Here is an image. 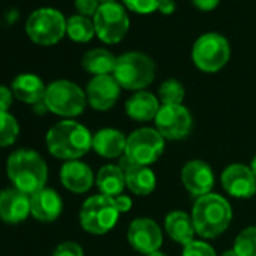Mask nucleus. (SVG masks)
Returning a JSON list of instances; mask_svg holds the SVG:
<instances>
[{
    "mask_svg": "<svg viewBox=\"0 0 256 256\" xmlns=\"http://www.w3.org/2000/svg\"><path fill=\"white\" fill-rule=\"evenodd\" d=\"M125 184L132 193L138 196H148L157 187V176L150 166L128 164L125 169Z\"/></svg>",
    "mask_w": 256,
    "mask_h": 256,
    "instance_id": "23",
    "label": "nucleus"
},
{
    "mask_svg": "<svg viewBox=\"0 0 256 256\" xmlns=\"http://www.w3.org/2000/svg\"><path fill=\"white\" fill-rule=\"evenodd\" d=\"M86 104V92L70 80H56L47 86L44 106L48 112L58 116L68 119L76 118L84 112Z\"/></svg>",
    "mask_w": 256,
    "mask_h": 256,
    "instance_id": "5",
    "label": "nucleus"
},
{
    "mask_svg": "<svg viewBox=\"0 0 256 256\" xmlns=\"http://www.w3.org/2000/svg\"><path fill=\"white\" fill-rule=\"evenodd\" d=\"M11 90L14 96L26 104H42L47 86L35 74H20L12 80Z\"/></svg>",
    "mask_w": 256,
    "mask_h": 256,
    "instance_id": "21",
    "label": "nucleus"
},
{
    "mask_svg": "<svg viewBox=\"0 0 256 256\" xmlns=\"http://www.w3.org/2000/svg\"><path fill=\"white\" fill-rule=\"evenodd\" d=\"M154 124L156 130L166 140H182L192 132L193 118L188 108L182 104L162 106L154 119Z\"/></svg>",
    "mask_w": 256,
    "mask_h": 256,
    "instance_id": "11",
    "label": "nucleus"
},
{
    "mask_svg": "<svg viewBox=\"0 0 256 256\" xmlns=\"http://www.w3.org/2000/svg\"><path fill=\"white\" fill-rule=\"evenodd\" d=\"M186 96V89L181 82L176 78H168L162 83L158 89V100L163 106H176L182 104Z\"/></svg>",
    "mask_w": 256,
    "mask_h": 256,
    "instance_id": "27",
    "label": "nucleus"
},
{
    "mask_svg": "<svg viewBox=\"0 0 256 256\" xmlns=\"http://www.w3.org/2000/svg\"><path fill=\"white\" fill-rule=\"evenodd\" d=\"M175 2L174 0H162V4L158 6V11L164 16H169V14H174L175 12Z\"/></svg>",
    "mask_w": 256,
    "mask_h": 256,
    "instance_id": "37",
    "label": "nucleus"
},
{
    "mask_svg": "<svg viewBox=\"0 0 256 256\" xmlns=\"http://www.w3.org/2000/svg\"><path fill=\"white\" fill-rule=\"evenodd\" d=\"M214 172L211 166L202 160H190L181 170V182L194 198L211 193L214 187Z\"/></svg>",
    "mask_w": 256,
    "mask_h": 256,
    "instance_id": "15",
    "label": "nucleus"
},
{
    "mask_svg": "<svg viewBox=\"0 0 256 256\" xmlns=\"http://www.w3.org/2000/svg\"><path fill=\"white\" fill-rule=\"evenodd\" d=\"M192 4L198 10L208 12V11H212V10L217 8V5L220 4V0H192Z\"/></svg>",
    "mask_w": 256,
    "mask_h": 256,
    "instance_id": "36",
    "label": "nucleus"
},
{
    "mask_svg": "<svg viewBox=\"0 0 256 256\" xmlns=\"http://www.w3.org/2000/svg\"><path fill=\"white\" fill-rule=\"evenodd\" d=\"M190 216L196 234L205 240H212L229 228L232 222V206L228 199L211 192L196 198Z\"/></svg>",
    "mask_w": 256,
    "mask_h": 256,
    "instance_id": "2",
    "label": "nucleus"
},
{
    "mask_svg": "<svg viewBox=\"0 0 256 256\" xmlns=\"http://www.w3.org/2000/svg\"><path fill=\"white\" fill-rule=\"evenodd\" d=\"M14 101V94L10 88L0 84V113L2 112H8L10 107L12 106Z\"/></svg>",
    "mask_w": 256,
    "mask_h": 256,
    "instance_id": "34",
    "label": "nucleus"
},
{
    "mask_svg": "<svg viewBox=\"0 0 256 256\" xmlns=\"http://www.w3.org/2000/svg\"><path fill=\"white\" fill-rule=\"evenodd\" d=\"M126 240L136 252L148 254L160 250L163 244V232L156 220L150 217H139L128 226Z\"/></svg>",
    "mask_w": 256,
    "mask_h": 256,
    "instance_id": "12",
    "label": "nucleus"
},
{
    "mask_svg": "<svg viewBox=\"0 0 256 256\" xmlns=\"http://www.w3.org/2000/svg\"><path fill=\"white\" fill-rule=\"evenodd\" d=\"M120 89L122 88L112 74L95 76L86 86L88 104L96 112H107L118 102Z\"/></svg>",
    "mask_w": 256,
    "mask_h": 256,
    "instance_id": "14",
    "label": "nucleus"
},
{
    "mask_svg": "<svg viewBox=\"0 0 256 256\" xmlns=\"http://www.w3.org/2000/svg\"><path fill=\"white\" fill-rule=\"evenodd\" d=\"M64 210V202L59 193L53 188L44 187L30 194V214L35 220L50 223L59 218Z\"/></svg>",
    "mask_w": 256,
    "mask_h": 256,
    "instance_id": "17",
    "label": "nucleus"
},
{
    "mask_svg": "<svg viewBox=\"0 0 256 256\" xmlns=\"http://www.w3.org/2000/svg\"><path fill=\"white\" fill-rule=\"evenodd\" d=\"M116 59L106 48H92L84 53L82 59V66L89 74L95 76H108L113 74L116 66Z\"/></svg>",
    "mask_w": 256,
    "mask_h": 256,
    "instance_id": "25",
    "label": "nucleus"
},
{
    "mask_svg": "<svg viewBox=\"0 0 256 256\" xmlns=\"http://www.w3.org/2000/svg\"><path fill=\"white\" fill-rule=\"evenodd\" d=\"M26 32L35 44L54 46L66 34V20L53 8H41L29 16Z\"/></svg>",
    "mask_w": 256,
    "mask_h": 256,
    "instance_id": "9",
    "label": "nucleus"
},
{
    "mask_svg": "<svg viewBox=\"0 0 256 256\" xmlns=\"http://www.w3.org/2000/svg\"><path fill=\"white\" fill-rule=\"evenodd\" d=\"M248 168H250V170L253 172V175H254V178H256V156L252 158V162H250V166H248Z\"/></svg>",
    "mask_w": 256,
    "mask_h": 256,
    "instance_id": "38",
    "label": "nucleus"
},
{
    "mask_svg": "<svg viewBox=\"0 0 256 256\" xmlns=\"http://www.w3.org/2000/svg\"><path fill=\"white\" fill-rule=\"evenodd\" d=\"M60 182L68 192L80 194L90 190V187L95 182V176L92 169L86 163L80 160H72L65 162V164L62 166Z\"/></svg>",
    "mask_w": 256,
    "mask_h": 256,
    "instance_id": "18",
    "label": "nucleus"
},
{
    "mask_svg": "<svg viewBox=\"0 0 256 256\" xmlns=\"http://www.w3.org/2000/svg\"><path fill=\"white\" fill-rule=\"evenodd\" d=\"M113 199H114V204H116L119 212H128V211L132 210V206H133V199L130 196L124 194V193L116 196V198H113Z\"/></svg>",
    "mask_w": 256,
    "mask_h": 256,
    "instance_id": "35",
    "label": "nucleus"
},
{
    "mask_svg": "<svg viewBox=\"0 0 256 256\" xmlns=\"http://www.w3.org/2000/svg\"><path fill=\"white\" fill-rule=\"evenodd\" d=\"M20 134V125L10 112L0 113V148H6L16 144Z\"/></svg>",
    "mask_w": 256,
    "mask_h": 256,
    "instance_id": "28",
    "label": "nucleus"
},
{
    "mask_svg": "<svg viewBox=\"0 0 256 256\" xmlns=\"http://www.w3.org/2000/svg\"><path fill=\"white\" fill-rule=\"evenodd\" d=\"M145 256H166V253H163L162 250H157V252H152V253H148Z\"/></svg>",
    "mask_w": 256,
    "mask_h": 256,
    "instance_id": "40",
    "label": "nucleus"
},
{
    "mask_svg": "<svg viewBox=\"0 0 256 256\" xmlns=\"http://www.w3.org/2000/svg\"><path fill=\"white\" fill-rule=\"evenodd\" d=\"M193 64L204 72L220 71L230 59L229 41L216 32L205 34L196 40L192 48Z\"/></svg>",
    "mask_w": 256,
    "mask_h": 256,
    "instance_id": "8",
    "label": "nucleus"
},
{
    "mask_svg": "<svg viewBox=\"0 0 256 256\" xmlns=\"http://www.w3.org/2000/svg\"><path fill=\"white\" fill-rule=\"evenodd\" d=\"M98 2L102 5V4H112V2H116V0H98Z\"/></svg>",
    "mask_w": 256,
    "mask_h": 256,
    "instance_id": "41",
    "label": "nucleus"
},
{
    "mask_svg": "<svg viewBox=\"0 0 256 256\" xmlns=\"http://www.w3.org/2000/svg\"><path fill=\"white\" fill-rule=\"evenodd\" d=\"M126 138L116 128H102L92 136V150L102 158H118L125 154Z\"/></svg>",
    "mask_w": 256,
    "mask_h": 256,
    "instance_id": "20",
    "label": "nucleus"
},
{
    "mask_svg": "<svg viewBox=\"0 0 256 256\" xmlns=\"http://www.w3.org/2000/svg\"><path fill=\"white\" fill-rule=\"evenodd\" d=\"M166 139L156 128H139L126 138L125 158L128 164L151 166L164 152Z\"/></svg>",
    "mask_w": 256,
    "mask_h": 256,
    "instance_id": "7",
    "label": "nucleus"
},
{
    "mask_svg": "<svg viewBox=\"0 0 256 256\" xmlns=\"http://www.w3.org/2000/svg\"><path fill=\"white\" fill-rule=\"evenodd\" d=\"M30 216V196L16 187L0 192V220L17 224Z\"/></svg>",
    "mask_w": 256,
    "mask_h": 256,
    "instance_id": "16",
    "label": "nucleus"
},
{
    "mask_svg": "<svg viewBox=\"0 0 256 256\" xmlns=\"http://www.w3.org/2000/svg\"><path fill=\"white\" fill-rule=\"evenodd\" d=\"M6 174L12 182V187L29 196L44 188L48 180L46 160L32 150L14 151L8 158Z\"/></svg>",
    "mask_w": 256,
    "mask_h": 256,
    "instance_id": "3",
    "label": "nucleus"
},
{
    "mask_svg": "<svg viewBox=\"0 0 256 256\" xmlns=\"http://www.w3.org/2000/svg\"><path fill=\"white\" fill-rule=\"evenodd\" d=\"M119 214L113 198L95 194L83 202L78 217L83 230L92 235H104L116 226Z\"/></svg>",
    "mask_w": 256,
    "mask_h": 256,
    "instance_id": "6",
    "label": "nucleus"
},
{
    "mask_svg": "<svg viewBox=\"0 0 256 256\" xmlns=\"http://www.w3.org/2000/svg\"><path fill=\"white\" fill-rule=\"evenodd\" d=\"M95 184L101 194L108 198H116L122 194L124 188L126 187L125 170H122L116 164H106L98 170L95 176Z\"/></svg>",
    "mask_w": 256,
    "mask_h": 256,
    "instance_id": "24",
    "label": "nucleus"
},
{
    "mask_svg": "<svg viewBox=\"0 0 256 256\" xmlns=\"http://www.w3.org/2000/svg\"><path fill=\"white\" fill-rule=\"evenodd\" d=\"M166 234L182 247L190 244L194 240V224L190 214L184 211H172L164 218Z\"/></svg>",
    "mask_w": 256,
    "mask_h": 256,
    "instance_id": "22",
    "label": "nucleus"
},
{
    "mask_svg": "<svg viewBox=\"0 0 256 256\" xmlns=\"http://www.w3.org/2000/svg\"><path fill=\"white\" fill-rule=\"evenodd\" d=\"M95 34L106 44H118L130 29V18L120 4H102L94 16Z\"/></svg>",
    "mask_w": 256,
    "mask_h": 256,
    "instance_id": "10",
    "label": "nucleus"
},
{
    "mask_svg": "<svg viewBox=\"0 0 256 256\" xmlns=\"http://www.w3.org/2000/svg\"><path fill=\"white\" fill-rule=\"evenodd\" d=\"M224 192L236 199H250L256 194V178L248 166L234 163L224 168L220 176Z\"/></svg>",
    "mask_w": 256,
    "mask_h": 256,
    "instance_id": "13",
    "label": "nucleus"
},
{
    "mask_svg": "<svg viewBox=\"0 0 256 256\" xmlns=\"http://www.w3.org/2000/svg\"><path fill=\"white\" fill-rule=\"evenodd\" d=\"M160 102L158 98L146 90H139L133 94L125 102V113L126 116L138 120V122H148L154 120L158 110H160Z\"/></svg>",
    "mask_w": 256,
    "mask_h": 256,
    "instance_id": "19",
    "label": "nucleus"
},
{
    "mask_svg": "<svg viewBox=\"0 0 256 256\" xmlns=\"http://www.w3.org/2000/svg\"><path fill=\"white\" fill-rule=\"evenodd\" d=\"M66 34L76 42H89L95 34L94 20L83 16H72L66 20Z\"/></svg>",
    "mask_w": 256,
    "mask_h": 256,
    "instance_id": "26",
    "label": "nucleus"
},
{
    "mask_svg": "<svg viewBox=\"0 0 256 256\" xmlns=\"http://www.w3.org/2000/svg\"><path fill=\"white\" fill-rule=\"evenodd\" d=\"M52 256H84V252L76 241H64L54 248Z\"/></svg>",
    "mask_w": 256,
    "mask_h": 256,
    "instance_id": "32",
    "label": "nucleus"
},
{
    "mask_svg": "<svg viewBox=\"0 0 256 256\" xmlns=\"http://www.w3.org/2000/svg\"><path fill=\"white\" fill-rule=\"evenodd\" d=\"M232 248L238 253V256H256V226L242 229L236 235Z\"/></svg>",
    "mask_w": 256,
    "mask_h": 256,
    "instance_id": "29",
    "label": "nucleus"
},
{
    "mask_svg": "<svg viewBox=\"0 0 256 256\" xmlns=\"http://www.w3.org/2000/svg\"><path fill=\"white\" fill-rule=\"evenodd\" d=\"M74 5H76V10L78 11V14L83 17H88V18L90 16L94 17L100 8L98 0H76Z\"/></svg>",
    "mask_w": 256,
    "mask_h": 256,
    "instance_id": "33",
    "label": "nucleus"
},
{
    "mask_svg": "<svg viewBox=\"0 0 256 256\" xmlns=\"http://www.w3.org/2000/svg\"><path fill=\"white\" fill-rule=\"evenodd\" d=\"M122 89L144 90L156 78L154 60L140 52H128L116 59V66L112 74Z\"/></svg>",
    "mask_w": 256,
    "mask_h": 256,
    "instance_id": "4",
    "label": "nucleus"
},
{
    "mask_svg": "<svg viewBox=\"0 0 256 256\" xmlns=\"http://www.w3.org/2000/svg\"><path fill=\"white\" fill-rule=\"evenodd\" d=\"M182 256H217L212 246L202 240H193L190 244L184 246Z\"/></svg>",
    "mask_w": 256,
    "mask_h": 256,
    "instance_id": "31",
    "label": "nucleus"
},
{
    "mask_svg": "<svg viewBox=\"0 0 256 256\" xmlns=\"http://www.w3.org/2000/svg\"><path fill=\"white\" fill-rule=\"evenodd\" d=\"M125 8L138 14H151L158 10L162 0H122Z\"/></svg>",
    "mask_w": 256,
    "mask_h": 256,
    "instance_id": "30",
    "label": "nucleus"
},
{
    "mask_svg": "<svg viewBox=\"0 0 256 256\" xmlns=\"http://www.w3.org/2000/svg\"><path fill=\"white\" fill-rule=\"evenodd\" d=\"M222 256H238V253H236L234 248H229V250L223 252V254H222Z\"/></svg>",
    "mask_w": 256,
    "mask_h": 256,
    "instance_id": "39",
    "label": "nucleus"
},
{
    "mask_svg": "<svg viewBox=\"0 0 256 256\" xmlns=\"http://www.w3.org/2000/svg\"><path fill=\"white\" fill-rule=\"evenodd\" d=\"M46 145L53 157L72 162L92 150V134L84 125L72 119H64L47 132Z\"/></svg>",
    "mask_w": 256,
    "mask_h": 256,
    "instance_id": "1",
    "label": "nucleus"
}]
</instances>
